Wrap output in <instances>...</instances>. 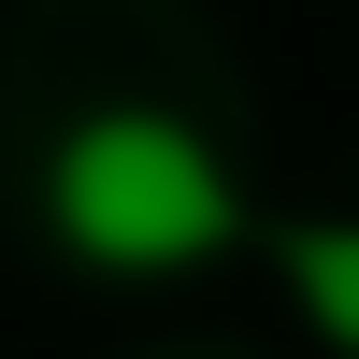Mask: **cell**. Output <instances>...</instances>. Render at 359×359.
<instances>
[{
	"instance_id": "cell-2",
	"label": "cell",
	"mask_w": 359,
	"mask_h": 359,
	"mask_svg": "<svg viewBox=\"0 0 359 359\" xmlns=\"http://www.w3.org/2000/svg\"><path fill=\"white\" fill-rule=\"evenodd\" d=\"M273 259H287V287H302V316H316V331L359 359V216H316V230H287Z\"/></svg>"
},
{
	"instance_id": "cell-1",
	"label": "cell",
	"mask_w": 359,
	"mask_h": 359,
	"mask_svg": "<svg viewBox=\"0 0 359 359\" xmlns=\"http://www.w3.org/2000/svg\"><path fill=\"white\" fill-rule=\"evenodd\" d=\"M43 230L86 273H201V259L245 230V187H230V158L187 115L115 101V115H86L43 158Z\"/></svg>"
}]
</instances>
